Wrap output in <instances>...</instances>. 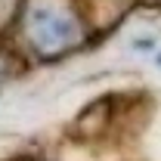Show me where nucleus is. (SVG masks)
<instances>
[{
    "label": "nucleus",
    "instance_id": "obj_2",
    "mask_svg": "<svg viewBox=\"0 0 161 161\" xmlns=\"http://www.w3.org/2000/svg\"><path fill=\"white\" fill-rule=\"evenodd\" d=\"M158 62H161V56H158Z\"/></svg>",
    "mask_w": 161,
    "mask_h": 161
},
{
    "label": "nucleus",
    "instance_id": "obj_1",
    "mask_svg": "<svg viewBox=\"0 0 161 161\" xmlns=\"http://www.w3.org/2000/svg\"><path fill=\"white\" fill-rule=\"evenodd\" d=\"M31 31H34V37L40 43H47V47H62V43H68V40L75 37V25L59 16V13H53V9H34V16H31Z\"/></svg>",
    "mask_w": 161,
    "mask_h": 161
}]
</instances>
